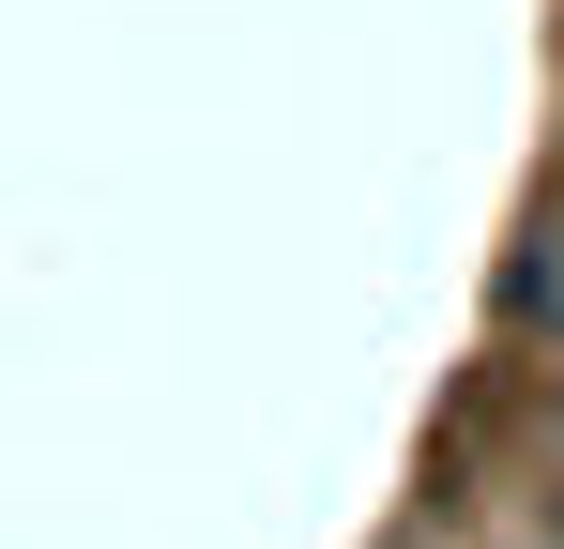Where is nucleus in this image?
I'll return each instance as SVG.
<instances>
[{
    "mask_svg": "<svg viewBox=\"0 0 564 549\" xmlns=\"http://www.w3.org/2000/svg\"><path fill=\"white\" fill-rule=\"evenodd\" d=\"M534 535H550V549H564V488H550V519H534Z\"/></svg>",
    "mask_w": 564,
    "mask_h": 549,
    "instance_id": "f03ea898",
    "label": "nucleus"
},
{
    "mask_svg": "<svg viewBox=\"0 0 564 549\" xmlns=\"http://www.w3.org/2000/svg\"><path fill=\"white\" fill-rule=\"evenodd\" d=\"M534 549H550V535H534Z\"/></svg>",
    "mask_w": 564,
    "mask_h": 549,
    "instance_id": "7ed1b4c3",
    "label": "nucleus"
},
{
    "mask_svg": "<svg viewBox=\"0 0 564 549\" xmlns=\"http://www.w3.org/2000/svg\"><path fill=\"white\" fill-rule=\"evenodd\" d=\"M503 305H519L534 336H564V214H550V229H534V260L503 274Z\"/></svg>",
    "mask_w": 564,
    "mask_h": 549,
    "instance_id": "f257e3e1",
    "label": "nucleus"
}]
</instances>
